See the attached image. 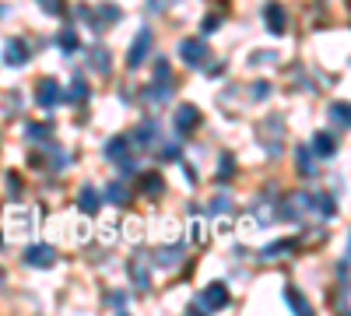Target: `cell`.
I'll return each mask as SVG.
<instances>
[{"label":"cell","mask_w":351,"mask_h":316,"mask_svg":"<svg viewBox=\"0 0 351 316\" xmlns=\"http://www.w3.org/2000/svg\"><path fill=\"white\" fill-rule=\"evenodd\" d=\"M134 145L127 137H112L109 145H106V155H109V162H116L120 165V172L123 176H134V169H137V162H134V151H130Z\"/></svg>","instance_id":"1"},{"label":"cell","mask_w":351,"mask_h":316,"mask_svg":"<svg viewBox=\"0 0 351 316\" xmlns=\"http://www.w3.org/2000/svg\"><path fill=\"white\" fill-rule=\"evenodd\" d=\"M169 95H172V71H169L165 60H158V64H155V81L148 84L144 99H148V102H165Z\"/></svg>","instance_id":"2"},{"label":"cell","mask_w":351,"mask_h":316,"mask_svg":"<svg viewBox=\"0 0 351 316\" xmlns=\"http://www.w3.org/2000/svg\"><path fill=\"white\" fill-rule=\"evenodd\" d=\"M228 306V289L221 281H211L208 289L200 292V299H197V309L200 313H215V309H225Z\"/></svg>","instance_id":"3"},{"label":"cell","mask_w":351,"mask_h":316,"mask_svg":"<svg viewBox=\"0 0 351 316\" xmlns=\"http://www.w3.org/2000/svg\"><path fill=\"white\" fill-rule=\"evenodd\" d=\"M172 127H176V134H180V137H190L200 127V109L190 106V102H183L180 109H176V117H172Z\"/></svg>","instance_id":"4"},{"label":"cell","mask_w":351,"mask_h":316,"mask_svg":"<svg viewBox=\"0 0 351 316\" xmlns=\"http://www.w3.org/2000/svg\"><path fill=\"white\" fill-rule=\"evenodd\" d=\"M148 53H152V32H148V28H141L137 39H134V46H130V53H127V67L137 71V67L144 64V56H148Z\"/></svg>","instance_id":"5"},{"label":"cell","mask_w":351,"mask_h":316,"mask_svg":"<svg viewBox=\"0 0 351 316\" xmlns=\"http://www.w3.org/2000/svg\"><path fill=\"white\" fill-rule=\"evenodd\" d=\"M180 56H183L190 67H204V64H208V42H200V39H183V42H180Z\"/></svg>","instance_id":"6"},{"label":"cell","mask_w":351,"mask_h":316,"mask_svg":"<svg viewBox=\"0 0 351 316\" xmlns=\"http://www.w3.org/2000/svg\"><path fill=\"white\" fill-rule=\"evenodd\" d=\"M36 102H39L43 109H53L56 102H64V92H60V84H56L53 77H43V81L36 84Z\"/></svg>","instance_id":"7"},{"label":"cell","mask_w":351,"mask_h":316,"mask_svg":"<svg viewBox=\"0 0 351 316\" xmlns=\"http://www.w3.org/2000/svg\"><path fill=\"white\" fill-rule=\"evenodd\" d=\"M25 264L28 267H53L56 264V250L53 246H28L25 250Z\"/></svg>","instance_id":"8"},{"label":"cell","mask_w":351,"mask_h":316,"mask_svg":"<svg viewBox=\"0 0 351 316\" xmlns=\"http://www.w3.org/2000/svg\"><path fill=\"white\" fill-rule=\"evenodd\" d=\"M263 21H267L271 36H285L288 18H285V8H281V4H267V8H263Z\"/></svg>","instance_id":"9"},{"label":"cell","mask_w":351,"mask_h":316,"mask_svg":"<svg viewBox=\"0 0 351 316\" xmlns=\"http://www.w3.org/2000/svg\"><path fill=\"white\" fill-rule=\"evenodd\" d=\"M4 60H8L11 67H21V64L28 60V46H25L21 39H8V42H4Z\"/></svg>","instance_id":"10"},{"label":"cell","mask_w":351,"mask_h":316,"mask_svg":"<svg viewBox=\"0 0 351 316\" xmlns=\"http://www.w3.org/2000/svg\"><path fill=\"white\" fill-rule=\"evenodd\" d=\"M306 208H316L324 218H334L337 215V204H334V197L330 193H316V197H306Z\"/></svg>","instance_id":"11"},{"label":"cell","mask_w":351,"mask_h":316,"mask_svg":"<svg viewBox=\"0 0 351 316\" xmlns=\"http://www.w3.org/2000/svg\"><path fill=\"white\" fill-rule=\"evenodd\" d=\"M155 264L165 267V271H169V267H180V264H183V246H172V250L162 246V250L155 253Z\"/></svg>","instance_id":"12"},{"label":"cell","mask_w":351,"mask_h":316,"mask_svg":"<svg viewBox=\"0 0 351 316\" xmlns=\"http://www.w3.org/2000/svg\"><path fill=\"white\" fill-rule=\"evenodd\" d=\"M295 246H299L295 239H281V243H271V246H263V250H260V260H278L281 253H291Z\"/></svg>","instance_id":"13"},{"label":"cell","mask_w":351,"mask_h":316,"mask_svg":"<svg viewBox=\"0 0 351 316\" xmlns=\"http://www.w3.org/2000/svg\"><path fill=\"white\" fill-rule=\"evenodd\" d=\"M99 204H102V200H99V193H95L92 186H84V190L77 193V208H81L84 215H95V211H99Z\"/></svg>","instance_id":"14"},{"label":"cell","mask_w":351,"mask_h":316,"mask_svg":"<svg viewBox=\"0 0 351 316\" xmlns=\"http://www.w3.org/2000/svg\"><path fill=\"white\" fill-rule=\"evenodd\" d=\"M313 151H316V155H324V158H330V155L337 151V141H334L330 134H324V130H319V134L313 137Z\"/></svg>","instance_id":"15"},{"label":"cell","mask_w":351,"mask_h":316,"mask_svg":"<svg viewBox=\"0 0 351 316\" xmlns=\"http://www.w3.org/2000/svg\"><path fill=\"white\" fill-rule=\"evenodd\" d=\"M302 208H306V197H302V193H295V197H291V200H288V204H285V208H281L278 215H281L285 221H295Z\"/></svg>","instance_id":"16"},{"label":"cell","mask_w":351,"mask_h":316,"mask_svg":"<svg viewBox=\"0 0 351 316\" xmlns=\"http://www.w3.org/2000/svg\"><path fill=\"white\" fill-rule=\"evenodd\" d=\"M155 134H158V127L148 120V123H141V127H137L134 137H137V145H141V148H152V145H155Z\"/></svg>","instance_id":"17"},{"label":"cell","mask_w":351,"mask_h":316,"mask_svg":"<svg viewBox=\"0 0 351 316\" xmlns=\"http://www.w3.org/2000/svg\"><path fill=\"white\" fill-rule=\"evenodd\" d=\"M95 14H99V18H95V28H99V32H102V28H106V25H112V21H120V8H112V4H106V8H99Z\"/></svg>","instance_id":"18"},{"label":"cell","mask_w":351,"mask_h":316,"mask_svg":"<svg viewBox=\"0 0 351 316\" xmlns=\"http://www.w3.org/2000/svg\"><path fill=\"white\" fill-rule=\"evenodd\" d=\"M285 299H288V306H291V313H299V316H306L309 313V302L295 292V289H285Z\"/></svg>","instance_id":"19"},{"label":"cell","mask_w":351,"mask_h":316,"mask_svg":"<svg viewBox=\"0 0 351 316\" xmlns=\"http://www.w3.org/2000/svg\"><path fill=\"white\" fill-rule=\"evenodd\" d=\"M25 137H28V141H39V145H46V141H49V127H46V123H28V127H25Z\"/></svg>","instance_id":"20"},{"label":"cell","mask_w":351,"mask_h":316,"mask_svg":"<svg viewBox=\"0 0 351 316\" xmlns=\"http://www.w3.org/2000/svg\"><path fill=\"white\" fill-rule=\"evenodd\" d=\"M295 158H299V176H316V169H313V155H309V148H299V151H295Z\"/></svg>","instance_id":"21"},{"label":"cell","mask_w":351,"mask_h":316,"mask_svg":"<svg viewBox=\"0 0 351 316\" xmlns=\"http://www.w3.org/2000/svg\"><path fill=\"white\" fill-rule=\"evenodd\" d=\"M130 278H134V284H137L141 292L148 289V267H144L141 260H134V264H130Z\"/></svg>","instance_id":"22"},{"label":"cell","mask_w":351,"mask_h":316,"mask_svg":"<svg viewBox=\"0 0 351 316\" xmlns=\"http://www.w3.org/2000/svg\"><path fill=\"white\" fill-rule=\"evenodd\" d=\"M88 56H92V67H95L99 74H106V71H109V53H106L102 46H95V49L88 53Z\"/></svg>","instance_id":"23"},{"label":"cell","mask_w":351,"mask_h":316,"mask_svg":"<svg viewBox=\"0 0 351 316\" xmlns=\"http://www.w3.org/2000/svg\"><path fill=\"white\" fill-rule=\"evenodd\" d=\"M106 197L112 200V204H127V197H130V193H127V186H123V183H109Z\"/></svg>","instance_id":"24"},{"label":"cell","mask_w":351,"mask_h":316,"mask_svg":"<svg viewBox=\"0 0 351 316\" xmlns=\"http://www.w3.org/2000/svg\"><path fill=\"white\" fill-rule=\"evenodd\" d=\"M64 99H71V102H81V99H88V84H84V81L77 77V81L71 84V92H67Z\"/></svg>","instance_id":"25"},{"label":"cell","mask_w":351,"mask_h":316,"mask_svg":"<svg viewBox=\"0 0 351 316\" xmlns=\"http://www.w3.org/2000/svg\"><path fill=\"white\" fill-rule=\"evenodd\" d=\"M60 49H64V53L77 49V36H74V28H64V32H60Z\"/></svg>","instance_id":"26"},{"label":"cell","mask_w":351,"mask_h":316,"mask_svg":"<svg viewBox=\"0 0 351 316\" xmlns=\"http://www.w3.org/2000/svg\"><path fill=\"white\" fill-rule=\"evenodd\" d=\"M330 117H334L341 127H348V102H334V106H330Z\"/></svg>","instance_id":"27"},{"label":"cell","mask_w":351,"mask_h":316,"mask_svg":"<svg viewBox=\"0 0 351 316\" xmlns=\"http://www.w3.org/2000/svg\"><path fill=\"white\" fill-rule=\"evenodd\" d=\"M232 169H236V162H232V155H225V158H221V172H218V183L232 180Z\"/></svg>","instance_id":"28"},{"label":"cell","mask_w":351,"mask_h":316,"mask_svg":"<svg viewBox=\"0 0 351 316\" xmlns=\"http://www.w3.org/2000/svg\"><path fill=\"white\" fill-rule=\"evenodd\" d=\"M39 4H43L46 14H60L64 11V0H39Z\"/></svg>","instance_id":"29"},{"label":"cell","mask_w":351,"mask_h":316,"mask_svg":"<svg viewBox=\"0 0 351 316\" xmlns=\"http://www.w3.org/2000/svg\"><path fill=\"white\" fill-rule=\"evenodd\" d=\"M144 190H148V193H158V190H162V180L155 176V172H152L148 180H144Z\"/></svg>","instance_id":"30"},{"label":"cell","mask_w":351,"mask_h":316,"mask_svg":"<svg viewBox=\"0 0 351 316\" xmlns=\"http://www.w3.org/2000/svg\"><path fill=\"white\" fill-rule=\"evenodd\" d=\"M228 208H232V200H228V197H215V204H211L215 215H218V211H228Z\"/></svg>","instance_id":"31"},{"label":"cell","mask_w":351,"mask_h":316,"mask_svg":"<svg viewBox=\"0 0 351 316\" xmlns=\"http://www.w3.org/2000/svg\"><path fill=\"white\" fill-rule=\"evenodd\" d=\"M162 158L176 162V158H180V145H169V148H162Z\"/></svg>","instance_id":"32"},{"label":"cell","mask_w":351,"mask_h":316,"mask_svg":"<svg viewBox=\"0 0 351 316\" xmlns=\"http://www.w3.org/2000/svg\"><path fill=\"white\" fill-rule=\"evenodd\" d=\"M109 306H116V309H123V306H127V299H123L120 292H116V295H109Z\"/></svg>","instance_id":"33"},{"label":"cell","mask_w":351,"mask_h":316,"mask_svg":"<svg viewBox=\"0 0 351 316\" xmlns=\"http://www.w3.org/2000/svg\"><path fill=\"white\" fill-rule=\"evenodd\" d=\"M0 243H4V239H0Z\"/></svg>","instance_id":"34"}]
</instances>
